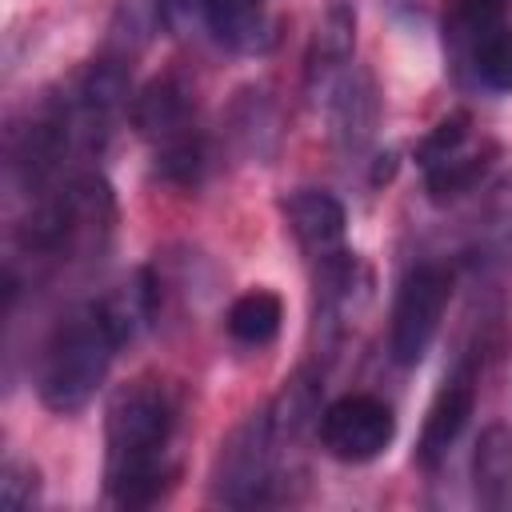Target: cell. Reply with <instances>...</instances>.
Here are the masks:
<instances>
[{
  "label": "cell",
  "instance_id": "obj_1",
  "mask_svg": "<svg viewBox=\"0 0 512 512\" xmlns=\"http://www.w3.org/2000/svg\"><path fill=\"white\" fill-rule=\"evenodd\" d=\"M156 312H160V280L152 268H136L104 296H92L80 308H72L44 340L36 368L40 404L56 416L80 412L108 380L116 352L132 344L136 332L156 320Z\"/></svg>",
  "mask_w": 512,
  "mask_h": 512
},
{
  "label": "cell",
  "instance_id": "obj_2",
  "mask_svg": "<svg viewBox=\"0 0 512 512\" xmlns=\"http://www.w3.org/2000/svg\"><path fill=\"white\" fill-rule=\"evenodd\" d=\"M180 396L160 376L128 380L104 420V492L116 508H148L180 480Z\"/></svg>",
  "mask_w": 512,
  "mask_h": 512
},
{
  "label": "cell",
  "instance_id": "obj_3",
  "mask_svg": "<svg viewBox=\"0 0 512 512\" xmlns=\"http://www.w3.org/2000/svg\"><path fill=\"white\" fill-rule=\"evenodd\" d=\"M116 232V196L100 172H76L28 204L16 224V256L36 272L96 264Z\"/></svg>",
  "mask_w": 512,
  "mask_h": 512
},
{
  "label": "cell",
  "instance_id": "obj_4",
  "mask_svg": "<svg viewBox=\"0 0 512 512\" xmlns=\"http://www.w3.org/2000/svg\"><path fill=\"white\" fill-rule=\"evenodd\" d=\"M296 444L300 436H292L268 404L248 412L216 452L212 500L228 508H264L288 500Z\"/></svg>",
  "mask_w": 512,
  "mask_h": 512
},
{
  "label": "cell",
  "instance_id": "obj_5",
  "mask_svg": "<svg viewBox=\"0 0 512 512\" xmlns=\"http://www.w3.org/2000/svg\"><path fill=\"white\" fill-rule=\"evenodd\" d=\"M452 300V272L436 260H424L404 272L396 300H392V320H388V352L400 368H412L428 356L444 312Z\"/></svg>",
  "mask_w": 512,
  "mask_h": 512
},
{
  "label": "cell",
  "instance_id": "obj_6",
  "mask_svg": "<svg viewBox=\"0 0 512 512\" xmlns=\"http://www.w3.org/2000/svg\"><path fill=\"white\" fill-rule=\"evenodd\" d=\"M316 436H320V448L332 460L368 464L380 452H388V444L396 436V416H392V408L380 396H372V392H348V396L332 400L320 412Z\"/></svg>",
  "mask_w": 512,
  "mask_h": 512
},
{
  "label": "cell",
  "instance_id": "obj_7",
  "mask_svg": "<svg viewBox=\"0 0 512 512\" xmlns=\"http://www.w3.org/2000/svg\"><path fill=\"white\" fill-rule=\"evenodd\" d=\"M364 300H368V268L348 248L312 260V324L324 348H332L348 332V324H356Z\"/></svg>",
  "mask_w": 512,
  "mask_h": 512
},
{
  "label": "cell",
  "instance_id": "obj_8",
  "mask_svg": "<svg viewBox=\"0 0 512 512\" xmlns=\"http://www.w3.org/2000/svg\"><path fill=\"white\" fill-rule=\"evenodd\" d=\"M476 392H480V352H468L448 376L444 384L436 388L432 404H428V416H424V428H420V444H416V456L424 468L440 464L452 444L460 440L472 408H476Z\"/></svg>",
  "mask_w": 512,
  "mask_h": 512
},
{
  "label": "cell",
  "instance_id": "obj_9",
  "mask_svg": "<svg viewBox=\"0 0 512 512\" xmlns=\"http://www.w3.org/2000/svg\"><path fill=\"white\" fill-rule=\"evenodd\" d=\"M128 116H132V128L152 144V152L204 136V132H200V120H196L192 88H188L180 76H172V72L148 80V84L132 96Z\"/></svg>",
  "mask_w": 512,
  "mask_h": 512
},
{
  "label": "cell",
  "instance_id": "obj_10",
  "mask_svg": "<svg viewBox=\"0 0 512 512\" xmlns=\"http://www.w3.org/2000/svg\"><path fill=\"white\" fill-rule=\"evenodd\" d=\"M352 48H356V4L352 0H328L324 16L316 20L308 56H304V92L312 100L328 104L332 88L352 68Z\"/></svg>",
  "mask_w": 512,
  "mask_h": 512
},
{
  "label": "cell",
  "instance_id": "obj_11",
  "mask_svg": "<svg viewBox=\"0 0 512 512\" xmlns=\"http://www.w3.org/2000/svg\"><path fill=\"white\" fill-rule=\"evenodd\" d=\"M328 116L340 160H360L380 124V92L368 68H348V76L328 96Z\"/></svg>",
  "mask_w": 512,
  "mask_h": 512
},
{
  "label": "cell",
  "instance_id": "obj_12",
  "mask_svg": "<svg viewBox=\"0 0 512 512\" xmlns=\"http://www.w3.org/2000/svg\"><path fill=\"white\" fill-rule=\"evenodd\" d=\"M280 216L292 232V240L300 244V252L308 260H320L336 248H344V204L324 192V188H296L280 200Z\"/></svg>",
  "mask_w": 512,
  "mask_h": 512
},
{
  "label": "cell",
  "instance_id": "obj_13",
  "mask_svg": "<svg viewBox=\"0 0 512 512\" xmlns=\"http://www.w3.org/2000/svg\"><path fill=\"white\" fill-rule=\"evenodd\" d=\"M508 28V0H456L444 16V52L456 76H472L484 44Z\"/></svg>",
  "mask_w": 512,
  "mask_h": 512
},
{
  "label": "cell",
  "instance_id": "obj_14",
  "mask_svg": "<svg viewBox=\"0 0 512 512\" xmlns=\"http://www.w3.org/2000/svg\"><path fill=\"white\" fill-rule=\"evenodd\" d=\"M472 496L488 512H512V428L488 424L472 448Z\"/></svg>",
  "mask_w": 512,
  "mask_h": 512
},
{
  "label": "cell",
  "instance_id": "obj_15",
  "mask_svg": "<svg viewBox=\"0 0 512 512\" xmlns=\"http://www.w3.org/2000/svg\"><path fill=\"white\" fill-rule=\"evenodd\" d=\"M204 28L232 52H264L276 44L268 0H204Z\"/></svg>",
  "mask_w": 512,
  "mask_h": 512
},
{
  "label": "cell",
  "instance_id": "obj_16",
  "mask_svg": "<svg viewBox=\"0 0 512 512\" xmlns=\"http://www.w3.org/2000/svg\"><path fill=\"white\" fill-rule=\"evenodd\" d=\"M492 160H496V144H472L468 140L464 148H456V152H448V156H440V160L420 168L424 172V188H428V196L436 204L460 200L488 176Z\"/></svg>",
  "mask_w": 512,
  "mask_h": 512
},
{
  "label": "cell",
  "instance_id": "obj_17",
  "mask_svg": "<svg viewBox=\"0 0 512 512\" xmlns=\"http://www.w3.org/2000/svg\"><path fill=\"white\" fill-rule=\"evenodd\" d=\"M280 320H284V304L276 292L268 288H248L240 292L232 304H228V316H224V328L236 344L244 348H264L276 340L280 332Z\"/></svg>",
  "mask_w": 512,
  "mask_h": 512
},
{
  "label": "cell",
  "instance_id": "obj_18",
  "mask_svg": "<svg viewBox=\"0 0 512 512\" xmlns=\"http://www.w3.org/2000/svg\"><path fill=\"white\" fill-rule=\"evenodd\" d=\"M232 116H236V128H232V136H236V140H240L248 152L264 156V144H260V136L276 132V120H272V104H268V96H264L260 88L244 92V100H236Z\"/></svg>",
  "mask_w": 512,
  "mask_h": 512
},
{
  "label": "cell",
  "instance_id": "obj_19",
  "mask_svg": "<svg viewBox=\"0 0 512 512\" xmlns=\"http://www.w3.org/2000/svg\"><path fill=\"white\" fill-rule=\"evenodd\" d=\"M472 80L492 92H512V28L496 32L472 64Z\"/></svg>",
  "mask_w": 512,
  "mask_h": 512
},
{
  "label": "cell",
  "instance_id": "obj_20",
  "mask_svg": "<svg viewBox=\"0 0 512 512\" xmlns=\"http://www.w3.org/2000/svg\"><path fill=\"white\" fill-rule=\"evenodd\" d=\"M468 140H472V120H468V112H452V116H444V120L416 144V164L424 168V164H432V160H440V156L464 148Z\"/></svg>",
  "mask_w": 512,
  "mask_h": 512
},
{
  "label": "cell",
  "instance_id": "obj_21",
  "mask_svg": "<svg viewBox=\"0 0 512 512\" xmlns=\"http://www.w3.org/2000/svg\"><path fill=\"white\" fill-rule=\"evenodd\" d=\"M36 496H40V472L28 460L8 456L4 468H0V500L8 508H32Z\"/></svg>",
  "mask_w": 512,
  "mask_h": 512
},
{
  "label": "cell",
  "instance_id": "obj_22",
  "mask_svg": "<svg viewBox=\"0 0 512 512\" xmlns=\"http://www.w3.org/2000/svg\"><path fill=\"white\" fill-rule=\"evenodd\" d=\"M152 16L172 36H188L196 24H204V0H152Z\"/></svg>",
  "mask_w": 512,
  "mask_h": 512
}]
</instances>
